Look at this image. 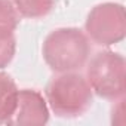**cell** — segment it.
Here are the masks:
<instances>
[{
    "mask_svg": "<svg viewBox=\"0 0 126 126\" xmlns=\"http://www.w3.org/2000/svg\"><path fill=\"white\" fill-rule=\"evenodd\" d=\"M42 53L46 65L55 73L79 71L89 61L91 40L79 28H56L46 36Z\"/></svg>",
    "mask_w": 126,
    "mask_h": 126,
    "instance_id": "6da1fadb",
    "label": "cell"
},
{
    "mask_svg": "<svg viewBox=\"0 0 126 126\" xmlns=\"http://www.w3.org/2000/svg\"><path fill=\"white\" fill-rule=\"evenodd\" d=\"M47 107L59 117H77L92 105L94 92L80 73H58L45 91Z\"/></svg>",
    "mask_w": 126,
    "mask_h": 126,
    "instance_id": "7a4b0ae2",
    "label": "cell"
},
{
    "mask_svg": "<svg viewBox=\"0 0 126 126\" xmlns=\"http://www.w3.org/2000/svg\"><path fill=\"white\" fill-rule=\"evenodd\" d=\"M86 80L94 94L104 99L117 101L126 91V61L113 50L95 53L86 68Z\"/></svg>",
    "mask_w": 126,
    "mask_h": 126,
    "instance_id": "3957f363",
    "label": "cell"
},
{
    "mask_svg": "<svg viewBox=\"0 0 126 126\" xmlns=\"http://www.w3.org/2000/svg\"><path fill=\"white\" fill-rule=\"evenodd\" d=\"M86 36L99 46H111L126 36V15L120 3H99L91 9L85 22Z\"/></svg>",
    "mask_w": 126,
    "mask_h": 126,
    "instance_id": "277c9868",
    "label": "cell"
},
{
    "mask_svg": "<svg viewBox=\"0 0 126 126\" xmlns=\"http://www.w3.org/2000/svg\"><path fill=\"white\" fill-rule=\"evenodd\" d=\"M49 120V107L46 98L34 89H18L15 110L8 125H31L42 126Z\"/></svg>",
    "mask_w": 126,
    "mask_h": 126,
    "instance_id": "5b68a950",
    "label": "cell"
},
{
    "mask_svg": "<svg viewBox=\"0 0 126 126\" xmlns=\"http://www.w3.org/2000/svg\"><path fill=\"white\" fill-rule=\"evenodd\" d=\"M18 88L5 73H0V123H8L16 104Z\"/></svg>",
    "mask_w": 126,
    "mask_h": 126,
    "instance_id": "8992f818",
    "label": "cell"
},
{
    "mask_svg": "<svg viewBox=\"0 0 126 126\" xmlns=\"http://www.w3.org/2000/svg\"><path fill=\"white\" fill-rule=\"evenodd\" d=\"M12 5L19 16L28 19H39L52 12L55 0H12Z\"/></svg>",
    "mask_w": 126,
    "mask_h": 126,
    "instance_id": "52a82bcc",
    "label": "cell"
},
{
    "mask_svg": "<svg viewBox=\"0 0 126 126\" xmlns=\"http://www.w3.org/2000/svg\"><path fill=\"white\" fill-rule=\"evenodd\" d=\"M16 50V39H15V30H11L8 27H0V70L8 67Z\"/></svg>",
    "mask_w": 126,
    "mask_h": 126,
    "instance_id": "ba28073f",
    "label": "cell"
},
{
    "mask_svg": "<svg viewBox=\"0 0 126 126\" xmlns=\"http://www.w3.org/2000/svg\"><path fill=\"white\" fill-rule=\"evenodd\" d=\"M19 22V14L9 0H0V27L16 30Z\"/></svg>",
    "mask_w": 126,
    "mask_h": 126,
    "instance_id": "9c48e42d",
    "label": "cell"
}]
</instances>
